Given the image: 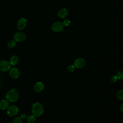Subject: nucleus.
Here are the masks:
<instances>
[{
  "label": "nucleus",
  "instance_id": "1",
  "mask_svg": "<svg viewBox=\"0 0 123 123\" xmlns=\"http://www.w3.org/2000/svg\"><path fill=\"white\" fill-rule=\"evenodd\" d=\"M19 96V92L15 88H12L7 92L6 95V98L10 102H15L18 100Z\"/></svg>",
  "mask_w": 123,
  "mask_h": 123
},
{
  "label": "nucleus",
  "instance_id": "2",
  "mask_svg": "<svg viewBox=\"0 0 123 123\" xmlns=\"http://www.w3.org/2000/svg\"><path fill=\"white\" fill-rule=\"evenodd\" d=\"M32 112L35 116H40L44 112L43 105L39 102H35L32 106Z\"/></svg>",
  "mask_w": 123,
  "mask_h": 123
},
{
  "label": "nucleus",
  "instance_id": "3",
  "mask_svg": "<svg viewBox=\"0 0 123 123\" xmlns=\"http://www.w3.org/2000/svg\"><path fill=\"white\" fill-rule=\"evenodd\" d=\"M11 68V64L10 62L6 60L0 61V71L5 72H7Z\"/></svg>",
  "mask_w": 123,
  "mask_h": 123
},
{
  "label": "nucleus",
  "instance_id": "4",
  "mask_svg": "<svg viewBox=\"0 0 123 123\" xmlns=\"http://www.w3.org/2000/svg\"><path fill=\"white\" fill-rule=\"evenodd\" d=\"M64 26L60 22H56L54 23L51 25L52 30L56 33L61 32L63 31Z\"/></svg>",
  "mask_w": 123,
  "mask_h": 123
},
{
  "label": "nucleus",
  "instance_id": "5",
  "mask_svg": "<svg viewBox=\"0 0 123 123\" xmlns=\"http://www.w3.org/2000/svg\"><path fill=\"white\" fill-rule=\"evenodd\" d=\"M18 112V108L15 105H12L8 107L7 113L10 117H13L17 114Z\"/></svg>",
  "mask_w": 123,
  "mask_h": 123
},
{
  "label": "nucleus",
  "instance_id": "6",
  "mask_svg": "<svg viewBox=\"0 0 123 123\" xmlns=\"http://www.w3.org/2000/svg\"><path fill=\"white\" fill-rule=\"evenodd\" d=\"M14 41L18 42H22L24 41L26 39V35L25 33L21 32L16 33L14 36Z\"/></svg>",
  "mask_w": 123,
  "mask_h": 123
},
{
  "label": "nucleus",
  "instance_id": "7",
  "mask_svg": "<svg viewBox=\"0 0 123 123\" xmlns=\"http://www.w3.org/2000/svg\"><path fill=\"white\" fill-rule=\"evenodd\" d=\"M86 65V61L82 58L76 59L74 62V66L75 68L78 69L83 68Z\"/></svg>",
  "mask_w": 123,
  "mask_h": 123
},
{
  "label": "nucleus",
  "instance_id": "8",
  "mask_svg": "<svg viewBox=\"0 0 123 123\" xmlns=\"http://www.w3.org/2000/svg\"><path fill=\"white\" fill-rule=\"evenodd\" d=\"M27 23V20L25 18H20L17 22V28L19 30H22L25 28Z\"/></svg>",
  "mask_w": 123,
  "mask_h": 123
},
{
  "label": "nucleus",
  "instance_id": "9",
  "mask_svg": "<svg viewBox=\"0 0 123 123\" xmlns=\"http://www.w3.org/2000/svg\"><path fill=\"white\" fill-rule=\"evenodd\" d=\"M20 75V73L19 70L16 68H12L11 69L10 71V76L14 79H17Z\"/></svg>",
  "mask_w": 123,
  "mask_h": 123
},
{
  "label": "nucleus",
  "instance_id": "10",
  "mask_svg": "<svg viewBox=\"0 0 123 123\" xmlns=\"http://www.w3.org/2000/svg\"><path fill=\"white\" fill-rule=\"evenodd\" d=\"M44 88V85L41 82H37L34 86L33 88L35 91L37 92H40L42 91Z\"/></svg>",
  "mask_w": 123,
  "mask_h": 123
},
{
  "label": "nucleus",
  "instance_id": "11",
  "mask_svg": "<svg viewBox=\"0 0 123 123\" xmlns=\"http://www.w3.org/2000/svg\"><path fill=\"white\" fill-rule=\"evenodd\" d=\"M68 12L65 8H62L59 10L58 12V16L61 18H64L67 16Z\"/></svg>",
  "mask_w": 123,
  "mask_h": 123
},
{
  "label": "nucleus",
  "instance_id": "12",
  "mask_svg": "<svg viewBox=\"0 0 123 123\" xmlns=\"http://www.w3.org/2000/svg\"><path fill=\"white\" fill-rule=\"evenodd\" d=\"M9 102L8 100L5 99H2L0 101V109L4 110L8 108Z\"/></svg>",
  "mask_w": 123,
  "mask_h": 123
},
{
  "label": "nucleus",
  "instance_id": "13",
  "mask_svg": "<svg viewBox=\"0 0 123 123\" xmlns=\"http://www.w3.org/2000/svg\"><path fill=\"white\" fill-rule=\"evenodd\" d=\"M19 62L18 57L16 55H13L11 57L10 59V63L11 65H16Z\"/></svg>",
  "mask_w": 123,
  "mask_h": 123
},
{
  "label": "nucleus",
  "instance_id": "14",
  "mask_svg": "<svg viewBox=\"0 0 123 123\" xmlns=\"http://www.w3.org/2000/svg\"><path fill=\"white\" fill-rule=\"evenodd\" d=\"M116 97L117 99H118L120 100H123V89H121L118 91V92L116 94Z\"/></svg>",
  "mask_w": 123,
  "mask_h": 123
},
{
  "label": "nucleus",
  "instance_id": "15",
  "mask_svg": "<svg viewBox=\"0 0 123 123\" xmlns=\"http://www.w3.org/2000/svg\"><path fill=\"white\" fill-rule=\"evenodd\" d=\"M36 121V118L34 115H30L27 118V123H34Z\"/></svg>",
  "mask_w": 123,
  "mask_h": 123
},
{
  "label": "nucleus",
  "instance_id": "16",
  "mask_svg": "<svg viewBox=\"0 0 123 123\" xmlns=\"http://www.w3.org/2000/svg\"><path fill=\"white\" fill-rule=\"evenodd\" d=\"M8 46L10 48H13L16 46V41L13 40H11L8 42Z\"/></svg>",
  "mask_w": 123,
  "mask_h": 123
},
{
  "label": "nucleus",
  "instance_id": "17",
  "mask_svg": "<svg viewBox=\"0 0 123 123\" xmlns=\"http://www.w3.org/2000/svg\"><path fill=\"white\" fill-rule=\"evenodd\" d=\"M12 123H23L22 119L20 117H16L12 120Z\"/></svg>",
  "mask_w": 123,
  "mask_h": 123
},
{
  "label": "nucleus",
  "instance_id": "18",
  "mask_svg": "<svg viewBox=\"0 0 123 123\" xmlns=\"http://www.w3.org/2000/svg\"><path fill=\"white\" fill-rule=\"evenodd\" d=\"M116 76L117 77V78L119 80H122L123 79V72L122 70L119 71L116 74Z\"/></svg>",
  "mask_w": 123,
  "mask_h": 123
},
{
  "label": "nucleus",
  "instance_id": "19",
  "mask_svg": "<svg viewBox=\"0 0 123 123\" xmlns=\"http://www.w3.org/2000/svg\"><path fill=\"white\" fill-rule=\"evenodd\" d=\"M75 68V67L74 66V65H70L68 66L67 68V70L69 72H73L74 71Z\"/></svg>",
  "mask_w": 123,
  "mask_h": 123
},
{
  "label": "nucleus",
  "instance_id": "20",
  "mask_svg": "<svg viewBox=\"0 0 123 123\" xmlns=\"http://www.w3.org/2000/svg\"><path fill=\"white\" fill-rule=\"evenodd\" d=\"M62 24L63 26H68L70 24V21L68 19H65L63 21V22Z\"/></svg>",
  "mask_w": 123,
  "mask_h": 123
},
{
  "label": "nucleus",
  "instance_id": "21",
  "mask_svg": "<svg viewBox=\"0 0 123 123\" xmlns=\"http://www.w3.org/2000/svg\"><path fill=\"white\" fill-rule=\"evenodd\" d=\"M117 79H118V78H117V77L116 76V75H114L110 78V82L111 83H114V82H116Z\"/></svg>",
  "mask_w": 123,
  "mask_h": 123
},
{
  "label": "nucleus",
  "instance_id": "22",
  "mask_svg": "<svg viewBox=\"0 0 123 123\" xmlns=\"http://www.w3.org/2000/svg\"><path fill=\"white\" fill-rule=\"evenodd\" d=\"M20 117L21 118V119H25V118L26 117V114H25V113H22V114L21 115Z\"/></svg>",
  "mask_w": 123,
  "mask_h": 123
},
{
  "label": "nucleus",
  "instance_id": "23",
  "mask_svg": "<svg viewBox=\"0 0 123 123\" xmlns=\"http://www.w3.org/2000/svg\"><path fill=\"white\" fill-rule=\"evenodd\" d=\"M120 110L122 112H123V103H122L120 106Z\"/></svg>",
  "mask_w": 123,
  "mask_h": 123
}]
</instances>
